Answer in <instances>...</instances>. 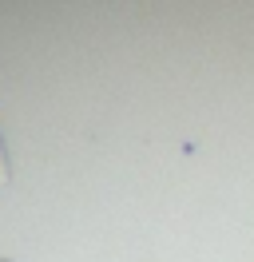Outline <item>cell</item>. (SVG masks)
Wrapping results in <instances>:
<instances>
[{
	"label": "cell",
	"instance_id": "6da1fadb",
	"mask_svg": "<svg viewBox=\"0 0 254 262\" xmlns=\"http://www.w3.org/2000/svg\"><path fill=\"white\" fill-rule=\"evenodd\" d=\"M12 179V159H8V147H4V139H0V183Z\"/></svg>",
	"mask_w": 254,
	"mask_h": 262
}]
</instances>
